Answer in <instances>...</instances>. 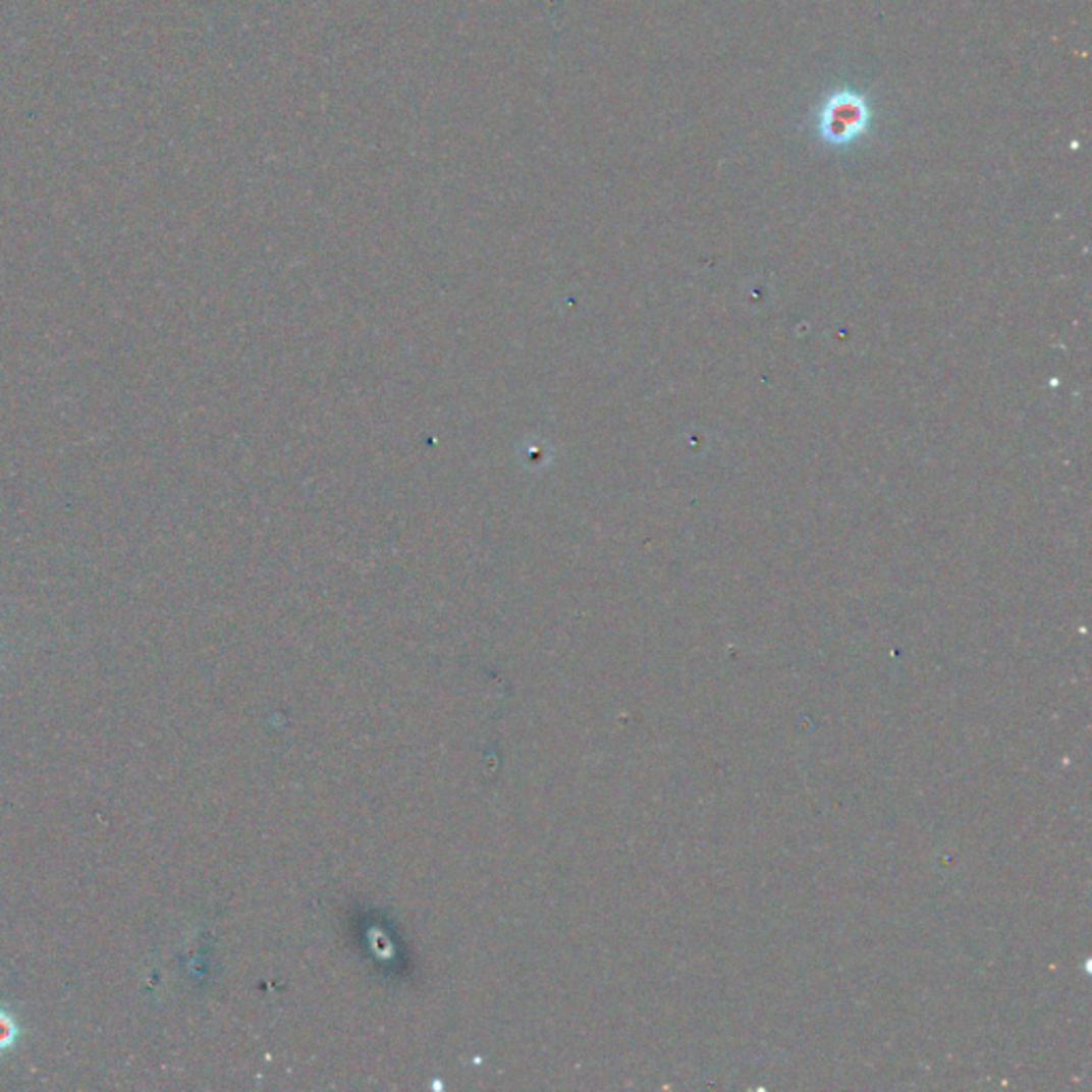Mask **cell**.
<instances>
[{
  "label": "cell",
  "mask_w": 1092,
  "mask_h": 1092,
  "mask_svg": "<svg viewBox=\"0 0 1092 1092\" xmlns=\"http://www.w3.org/2000/svg\"><path fill=\"white\" fill-rule=\"evenodd\" d=\"M869 107L854 93H838L828 99L819 116V134L830 146H848L867 130Z\"/></svg>",
  "instance_id": "cell-1"
},
{
  "label": "cell",
  "mask_w": 1092,
  "mask_h": 1092,
  "mask_svg": "<svg viewBox=\"0 0 1092 1092\" xmlns=\"http://www.w3.org/2000/svg\"><path fill=\"white\" fill-rule=\"evenodd\" d=\"M15 1033L17 1031H15L13 1020L7 1014L0 1012V1052H3L5 1048H9V1045L13 1043Z\"/></svg>",
  "instance_id": "cell-2"
}]
</instances>
